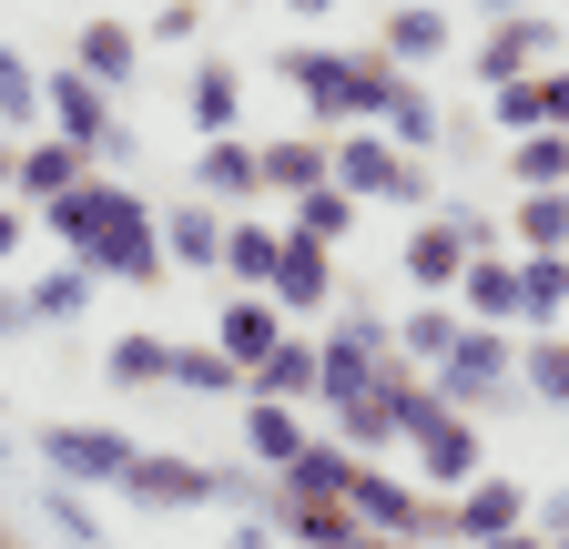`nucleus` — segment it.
<instances>
[{
    "label": "nucleus",
    "mask_w": 569,
    "mask_h": 549,
    "mask_svg": "<svg viewBox=\"0 0 569 549\" xmlns=\"http://www.w3.org/2000/svg\"><path fill=\"white\" fill-rule=\"evenodd\" d=\"M41 234H51L61 254L102 264V286H163V274H173V254H163V214H153L132 183H112L102 163L71 183L61 203H41Z\"/></svg>",
    "instance_id": "f257e3e1"
},
{
    "label": "nucleus",
    "mask_w": 569,
    "mask_h": 549,
    "mask_svg": "<svg viewBox=\"0 0 569 549\" xmlns=\"http://www.w3.org/2000/svg\"><path fill=\"white\" fill-rule=\"evenodd\" d=\"M274 72L296 82V102H306L316 132L387 122V102L407 92V61H397V51H326V41H296V51H274Z\"/></svg>",
    "instance_id": "f03ea898"
},
{
    "label": "nucleus",
    "mask_w": 569,
    "mask_h": 549,
    "mask_svg": "<svg viewBox=\"0 0 569 549\" xmlns=\"http://www.w3.org/2000/svg\"><path fill=\"white\" fill-rule=\"evenodd\" d=\"M122 499L132 509H244V499L274 509V478H224V468H203L183 448H142L132 478H122Z\"/></svg>",
    "instance_id": "7ed1b4c3"
},
{
    "label": "nucleus",
    "mask_w": 569,
    "mask_h": 549,
    "mask_svg": "<svg viewBox=\"0 0 569 549\" xmlns=\"http://www.w3.org/2000/svg\"><path fill=\"white\" fill-rule=\"evenodd\" d=\"M427 377H438V397L448 407H519L529 387H519V336L509 326H458V347L438 357V367H427Z\"/></svg>",
    "instance_id": "20e7f679"
},
{
    "label": "nucleus",
    "mask_w": 569,
    "mask_h": 549,
    "mask_svg": "<svg viewBox=\"0 0 569 549\" xmlns=\"http://www.w3.org/2000/svg\"><path fill=\"white\" fill-rule=\"evenodd\" d=\"M336 183L356 193V203H427L438 183H427V163L397 143L387 122H346L336 132Z\"/></svg>",
    "instance_id": "39448f33"
},
{
    "label": "nucleus",
    "mask_w": 569,
    "mask_h": 549,
    "mask_svg": "<svg viewBox=\"0 0 569 549\" xmlns=\"http://www.w3.org/2000/svg\"><path fill=\"white\" fill-rule=\"evenodd\" d=\"M41 122H51V132H71V143H92V163H122V153H132V132L112 122V92L82 72V61L41 82Z\"/></svg>",
    "instance_id": "423d86ee"
},
{
    "label": "nucleus",
    "mask_w": 569,
    "mask_h": 549,
    "mask_svg": "<svg viewBox=\"0 0 569 549\" xmlns=\"http://www.w3.org/2000/svg\"><path fill=\"white\" fill-rule=\"evenodd\" d=\"M569 51V21H549V11H509V21H488L478 31V92H498V82H519V72H539V61H559Z\"/></svg>",
    "instance_id": "0eeeda50"
},
{
    "label": "nucleus",
    "mask_w": 569,
    "mask_h": 549,
    "mask_svg": "<svg viewBox=\"0 0 569 549\" xmlns=\"http://www.w3.org/2000/svg\"><path fill=\"white\" fill-rule=\"evenodd\" d=\"M41 458H51V478H82V489H122L142 448H132L122 428H82V418H51V428H41Z\"/></svg>",
    "instance_id": "6e6552de"
},
{
    "label": "nucleus",
    "mask_w": 569,
    "mask_h": 549,
    "mask_svg": "<svg viewBox=\"0 0 569 549\" xmlns=\"http://www.w3.org/2000/svg\"><path fill=\"white\" fill-rule=\"evenodd\" d=\"M468 224L458 214H427V224H407V244H397V264H407V296H458V274H468Z\"/></svg>",
    "instance_id": "1a4fd4ad"
},
{
    "label": "nucleus",
    "mask_w": 569,
    "mask_h": 549,
    "mask_svg": "<svg viewBox=\"0 0 569 549\" xmlns=\"http://www.w3.org/2000/svg\"><path fill=\"white\" fill-rule=\"evenodd\" d=\"M193 193H203V203H224V214H244V203L264 193V143H244V132H203V153H193Z\"/></svg>",
    "instance_id": "9d476101"
},
{
    "label": "nucleus",
    "mask_w": 569,
    "mask_h": 549,
    "mask_svg": "<svg viewBox=\"0 0 569 549\" xmlns=\"http://www.w3.org/2000/svg\"><path fill=\"white\" fill-rule=\"evenodd\" d=\"M284 336H296V316H284V306H274L264 286H234V306L213 316V347H224V357H234L244 377H254V367H264V357L284 347Z\"/></svg>",
    "instance_id": "9b49d317"
},
{
    "label": "nucleus",
    "mask_w": 569,
    "mask_h": 549,
    "mask_svg": "<svg viewBox=\"0 0 569 549\" xmlns=\"http://www.w3.org/2000/svg\"><path fill=\"white\" fill-rule=\"evenodd\" d=\"M82 173H92V143H71V132H51V122H41V132H21V173H11V193L41 214V203H61Z\"/></svg>",
    "instance_id": "f8f14e48"
},
{
    "label": "nucleus",
    "mask_w": 569,
    "mask_h": 549,
    "mask_svg": "<svg viewBox=\"0 0 569 549\" xmlns=\"http://www.w3.org/2000/svg\"><path fill=\"white\" fill-rule=\"evenodd\" d=\"M407 458H417L427 489H468V478L488 468V458H478V428H468V407H448L438 428H417V438H407Z\"/></svg>",
    "instance_id": "ddd939ff"
},
{
    "label": "nucleus",
    "mask_w": 569,
    "mask_h": 549,
    "mask_svg": "<svg viewBox=\"0 0 569 549\" xmlns=\"http://www.w3.org/2000/svg\"><path fill=\"white\" fill-rule=\"evenodd\" d=\"M377 51H397L407 72H427V61H448V51H458V21L438 11V0H397L387 31H377Z\"/></svg>",
    "instance_id": "4468645a"
},
{
    "label": "nucleus",
    "mask_w": 569,
    "mask_h": 549,
    "mask_svg": "<svg viewBox=\"0 0 569 549\" xmlns=\"http://www.w3.org/2000/svg\"><path fill=\"white\" fill-rule=\"evenodd\" d=\"M509 529H529V489H519V478H468V489H458V539L478 549V539H509Z\"/></svg>",
    "instance_id": "2eb2a0df"
},
{
    "label": "nucleus",
    "mask_w": 569,
    "mask_h": 549,
    "mask_svg": "<svg viewBox=\"0 0 569 549\" xmlns=\"http://www.w3.org/2000/svg\"><path fill=\"white\" fill-rule=\"evenodd\" d=\"M316 183H336V132H284V143H264V193H316Z\"/></svg>",
    "instance_id": "dca6fc26"
},
{
    "label": "nucleus",
    "mask_w": 569,
    "mask_h": 549,
    "mask_svg": "<svg viewBox=\"0 0 569 549\" xmlns=\"http://www.w3.org/2000/svg\"><path fill=\"white\" fill-rule=\"evenodd\" d=\"M264 296H274L284 316H326V296H336V254L284 234V264H274V286H264Z\"/></svg>",
    "instance_id": "f3484780"
},
{
    "label": "nucleus",
    "mask_w": 569,
    "mask_h": 549,
    "mask_svg": "<svg viewBox=\"0 0 569 549\" xmlns=\"http://www.w3.org/2000/svg\"><path fill=\"white\" fill-rule=\"evenodd\" d=\"M458 306L478 316V326H519V254H468V274H458Z\"/></svg>",
    "instance_id": "a211bd4d"
},
{
    "label": "nucleus",
    "mask_w": 569,
    "mask_h": 549,
    "mask_svg": "<svg viewBox=\"0 0 569 549\" xmlns=\"http://www.w3.org/2000/svg\"><path fill=\"white\" fill-rule=\"evenodd\" d=\"M163 254H173V264H193V274H203V264L224 274V203H203V193H183L173 214H163Z\"/></svg>",
    "instance_id": "6ab92c4d"
},
{
    "label": "nucleus",
    "mask_w": 569,
    "mask_h": 549,
    "mask_svg": "<svg viewBox=\"0 0 569 549\" xmlns=\"http://www.w3.org/2000/svg\"><path fill=\"white\" fill-rule=\"evenodd\" d=\"M356 468H367V458H356L346 438H306L296 468H274V489H296V499H346V489H356Z\"/></svg>",
    "instance_id": "aec40b11"
},
{
    "label": "nucleus",
    "mask_w": 569,
    "mask_h": 549,
    "mask_svg": "<svg viewBox=\"0 0 569 549\" xmlns=\"http://www.w3.org/2000/svg\"><path fill=\"white\" fill-rule=\"evenodd\" d=\"M274 264H284V224H264L254 203L224 214V274H234V286H274Z\"/></svg>",
    "instance_id": "412c9836"
},
{
    "label": "nucleus",
    "mask_w": 569,
    "mask_h": 549,
    "mask_svg": "<svg viewBox=\"0 0 569 549\" xmlns=\"http://www.w3.org/2000/svg\"><path fill=\"white\" fill-rule=\"evenodd\" d=\"M458 326H468L458 296H417V306L397 316V357H407V367H438V357L458 347Z\"/></svg>",
    "instance_id": "4be33fe9"
},
{
    "label": "nucleus",
    "mask_w": 569,
    "mask_h": 549,
    "mask_svg": "<svg viewBox=\"0 0 569 549\" xmlns=\"http://www.w3.org/2000/svg\"><path fill=\"white\" fill-rule=\"evenodd\" d=\"M306 438H316L306 407H284V397H254V407H244V458H254V468H296Z\"/></svg>",
    "instance_id": "5701e85b"
},
{
    "label": "nucleus",
    "mask_w": 569,
    "mask_h": 549,
    "mask_svg": "<svg viewBox=\"0 0 569 549\" xmlns=\"http://www.w3.org/2000/svg\"><path fill=\"white\" fill-rule=\"evenodd\" d=\"M71 61H82L102 92H122L132 61H142V31H132V21H82V31H71Z\"/></svg>",
    "instance_id": "b1692460"
},
{
    "label": "nucleus",
    "mask_w": 569,
    "mask_h": 549,
    "mask_svg": "<svg viewBox=\"0 0 569 549\" xmlns=\"http://www.w3.org/2000/svg\"><path fill=\"white\" fill-rule=\"evenodd\" d=\"M183 112H193V132H234L244 122V72H234V61H193Z\"/></svg>",
    "instance_id": "393cba45"
},
{
    "label": "nucleus",
    "mask_w": 569,
    "mask_h": 549,
    "mask_svg": "<svg viewBox=\"0 0 569 549\" xmlns=\"http://www.w3.org/2000/svg\"><path fill=\"white\" fill-rule=\"evenodd\" d=\"M284 234L336 254V244L356 234V193H346V183H316V193H296V203H284Z\"/></svg>",
    "instance_id": "a878e982"
},
{
    "label": "nucleus",
    "mask_w": 569,
    "mask_h": 549,
    "mask_svg": "<svg viewBox=\"0 0 569 549\" xmlns=\"http://www.w3.org/2000/svg\"><path fill=\"white\" fill-rule=\"evenodd\" d=\"M244 397H284V407H316V336H284V347L244 377Z\"/></svg>",
    "instance_id": "bb28decb"
},
{
    "label": "nucleus",
    "mask_w": 569,
    "mask_h": 549,
    "mask_svg": "<svg viewBox=\"0 0 569 549\" xmlns=\"http://www.w3.org/2000/svg\"><path fill=\"white\" fill-rule=\"evenodd\" d=\"M509 183H519V193H549V183H569V132H559V122H539V132H509Z\"/></svg>",
    "instance_id": "cd10ccee"
},
{
    "label": "nucleus",
    "mask_w": 569,
    "mask_h": 549,
    "mask_svg": "<svg viewBox=\"0 0 569 549\" xmlns=\"http://www.w3.org/2000/svg\"><path fill=\"white\" fill-rule=\"evenodd\" d=\"M519 326H569V254H519Z\"/></svg>",
    "instance_id": "c85d7f7f"
},
{
    "label": "nucleus",
    "mask_w": 569,
    "mask_h": 549,
    "mask_svg": "<svg viewBox=\"0 0 569 549\" xmlns=\"http://www.w3.org/2000/svg\"><path fill=\"white\" fill-rule=\"evenodd\" d=\"M509 244H519V254H569V183H549V193H519Z\"/></svg>",
    "instance_id": "c756f323"
},
{
    "label": "nucleus",
    "mask_w": 569,
    "mask_h": 549,
    "mask_svg": "<svg viewBox=\"0 0 569 549\" xmlns=\"http://www.w3.org/2000/svg\"><path fill=\"white\" fill-rule=\"evenodd\" d=\"M326 418H336V438H346L356 458H377V448H407V438H397V407H387V387H367V397H336Z\"/></svg>",
    "instance_id": "7c9ffc66"
},
{
    "label": "nucleus",
    "mask_w": 569,
    "mask_h": 549,
    "mask_svg": "<svg viewBox=\"0 0 569 549\" xmlns=\"http://www.w3.org/2000/svg\"><path fill=\"white\" fill-rule=\"evenodd\" d=\"M92 296H102V264H82V254H61L41 286H31V316L41 326H61V316H92Z\"/></svg>",
    "instance_id": "2f4dec72"
},
{
    "label": "nucleus",
    "mask_w": 569,
    "mask_h": 549,
    "mask_svg": "<svg viewBox=\"0 0 569 549\" xmlns=\"http://www.w3.org/2000/svg\"><path fill=\"white\" fill-rule=\"evenodd\" d=\"M102 377H112V387H173V336H153V326H132V336H112V357H102Z\"/></svg>",
    "instance_id": "473e14b6"
},
{
    "label": "nucleus",
    "mask_w": 569,
    "mask_h": 549,
    "mask_svg": "<svg viewBox=\"0 0 569 549\" xmlns=\"http://www.w3.org/2000/svg\"><path fill=\"white\" fill-rule=\"evenodd\" d=\"M519 387L539 407H569V336L559 326H529V347H519Z\"/></svg>",
    "instance_id": "72a5a7b5"
},
{
    "label": "nucleus",
    "mask_w": 569,
    "mask_h": 549,
    "mask_svg": "<svg viewBox=\"0 0 569 549\" xmlns=\"http://www.w3.org/2000/svg\"><path fill=\"white\" fill-rule=\"evenodd\" d=\"M41 82H51L41 61L0 41V122H11V132H41Z\"/></svg>",
    "instance_id": "f704fd0d"
},
{
    "label": "nucleus",
    "mask_w": 569,
    "mask_h": 549,
    "mask_svg": "<svg viewBox=\"0 0 569 549\" xmlns=\"http://www.w3.org/2000/svg\"><path fill=\"white\" fill-rule=\"evenodd\" d=\"M173 387L183 397H244V367L224 347H173Z\"/></svg>",
    "instance_id": "c9c22d12"
},
{
    "label": "nucleus",
    "mask_w": 569,
    "mask_h": 549,
    "mask_svg": "<svg viewBox=\"0 0 569 549\" xmlns=\"http://www.w3.org/2000/svg\"><path fill=\"white\" fill-rule=\"evenodd\" d=\"M387 132H397L407 153H438V143H448V122H438V102H427V82H417V72H407V92L387 102Z\"/></svg>",
    "instance_id": "e433bc0d"
},
{
    "label": "nucleus",
    "mask_w": 569,
    "mask_h": 549,
    "mask_svg": "<svg viewBox=\"0 0 569 549\" xmlns=\"http://www.w3.org/2000/svg\"><path fill=\"white\" fill-rule=\"evenodd\" d=\"M41 509H51V529H61V539H82V549H102V509H92L82 489H71V478H51V489H41Z\"/></svg>",
    "instance_id": "4c0bfd02"
},
{
    "label": "nucleus",
    "mask_w": 569,
    "mask_h": 549,
    "mask_svg": "<svg viewBox=\"0 0 569 549\" xmlns=\"http://www.w3.org/2000/svg\"><path fill=\"white\" fill-rule=\"evenodd\" d=\"M203 31V0H163V11H153V41H193Z\"/></svg>",
    "instance_id": "58836bf2"
},
{
    "label": "nucleus",
    "mask_w": 569,
    "mask_h": 549,
    "mask_svg": "<svg viewBox=\"0 0 569 549\" xmlns=\"http://www.w3.org/2000/svg\"><path fill=\"white\" fill-rule=\"evenodd\" d=\"M21 244H31V203H21V193H0V264H11Z\"/></svg>",
    "instance_id": "ea45409f"
},
{
    "label": "nucleus",
    "mask_w": 569,
    "mask_h": 549,
    "mask_svg": "<svg viewBox=\"0 0 569 549\" xmlns=\"http://www.w3.org/2000/svg\"><path fill=\"white\" fill-rule=\"evenodd\" d=\"M41 316H31V286H0V347H11V336H31Z\"/></svg>",
    "instance_id": "a19ab883"
},
{
    "label": "nucleus",
    "mask_w": 569,
    "mask_h": 549,
    "mask_svg": "<svg viewBox=\"0 0 569 549\" xmlns=\"http://www.w3.org/2000/svg\"><path fill=\"white\" fill-rule=\"evenodd\" d=\"M529 529H539V539H569V489H549V499H529Z\"/></svg>",
    "instance_id": "79ce46f5"
},
{
    "label": "nucleus",
    "mask_w": 569,
    "mask_h": 549,
    "mask_svg": "<svg viewBox=\"0 0 569 549\" xmlns=\"http://www.w3.org/2000/svg\"><path fill=\"white\" fill-rule=\"evenodd\" d=\"M478 549H549L539 529H509V539H478Z\"/></svg>",
    "instance_id": "37998d69"
},
{
    "label": "nucleus",
    "mask_w": 569,
    "mask_h": 549,
    "mask_svg": "<svg viewBox=\"0 0 569 549\" xmlns=\"http://www.w3.org/2000/svg\"><path fill=\"white\" fill-rule=\"evenodd\" d=\"M224 549H264V529H254V519H234V529H224Z\"/></svg>",
    "instance_id": "c03bdc74"
},
{
    "label": "nucleus",
    "mask_w": 569,
    "mask_h": 549,
    "mask_svg": "<svg viewBox=\"0 0 569 549\" xmlns=\"http://www.w3.org/2000/svg\"><path fill=\"white\" fill-rule=\"evenodd\" d=\"M11 173H21V143H11V132H0V193H11Z\"/></svg>",
    "instance_id": "a18cd8bd"
},
{
    "label": "nucleus",
    "mask_w": 569,
    "mask_h": 549,
    "mask_svg": "<svg viewBox=\"0 0 569 549\" xmlns=\"http://www.w3.org/2000/svg\"><path fill=\"white\" fill-rule=\"evenodd\" d=\"M284 11H296V21H326V11H336V0H284Z\"/></svg>",
    "instance_id": "49530a36"
},
{
    "label": "nucleus",
    "mask_w": 569,
    "mask_h": 549,
    "mask_svg": "<svg viewBox=\"0 0 569 549\" xmlns=\"http://www.w3.org/2000/svg\"><path fill=\"white\" fill-rule=\"evenodd\" d=\"M478 11H488V21H509V11H529V0H478Z\"/></svg>",
    "instance_id": "de8ad7c7"
},
{
    "label": "nucleus",
    "mask_w": 569,
    "mask_h": 549,
    "mask_svg": "<svg viewBox=\"0 0 569 549\" xmlns=\"http://www.w3.org/2000/svg\"><path fill=\"white\" fill-rule=\"evenodd\" d=\"M549 549H569V539H549Z\"/></svg>",
    "instance_id": "09e8293b"
}]
</instances>
